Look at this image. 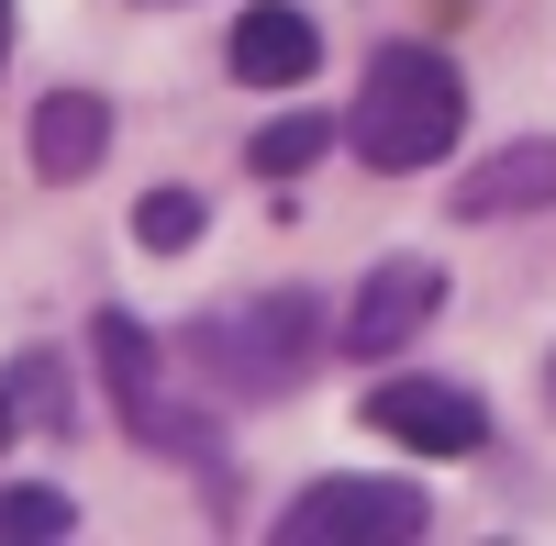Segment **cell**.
I'll list each match as a JSON object with an SVG mask.
<instances>
[{"instance_id": "6da1fadb", "label": "cell", "mask_w": 556, "mask_h": 546, "mask_svg": "<svg viewBox=\"0 0 556 546\" xmlns=\"http://www.w3.org/2000/svg\"><path fill=\"white\" fill-rule=\"evenodd\" d=\"M456 123H468V78H456V57H434V45H379L345 134H356V157L379 178H412V167H434L456 146Z\"/></svg>"}, {"instance_id": "7a4b0ae2", "label": "cell", "mask_w": 556, "mask_h": 546, "mask_svg": "<svg viewBox=\"0 0 556 546\" xmlns=\"http://www.w3.org/2000/svg\"><path fill=\"white\" fill-rule=\"evenodd\" d=\"M323 346H334V335H323V301L312 290H267V301H235V312H201V324H190V357L223 390H245V401L290 390Z\"/></svg>"}, {"instance_id": "3957f363", "label": "cell", "mask_w": 556, "mask_h": 546, "mask_svg": "<svg viewBox=\"0 0 556 546\" xmlns=\"http://www.w3.org/2000/svg\"><path fill=\"white\" fill-rule=\"evenodd\" d=\"M424 491L412 480H312L290 513H278V546H401V535H424Z\"/></svg>"}, {"instance_id": "277c9868", "label": "cell", "mask_w": 556, "mask_h": 546, "mask_svg": "<svg viewBox=\"0 0 556 546\" xmlns=\"http://www.w3.org/2000/svg\"><path fill=\"white\" fill-rule=\"evenodd\" d=\"M367 424H379L390 446H412V458H468V446L490 435V401L456 390V380H379L367 390Z\"/></svg>"}, {"instance_id": "5b68a950", "label": "cell", "mask_w": 556, "mask_h": 546, "mask_svg": "<svg viewBox=\"0 0 556 546\" xmlns=\"http://www.w3.org/2000/svg\"><path fill=\"white\" fill-rule=\"evenodd\" d=\"M445 312V268L434 257H379L356 280V312L334 324V346H356V357H390V346H412Z\"/></svg>"}, {"instance_id": "8992f818", "label": "cell", "mask_w": 556, "mask_h": 546, "mask_svg": "<svg viewBox=\"0 0 556 546\" xmlns=\"http://www.w3.org/2000/svg\"><path fill=\"white\" fill-rule=\"evenodd\" d=\"M456 223H513V212H556V134H523V146H490L468 178H456Z\"/></svg>"}, {"instance_id": "52a82bcc", "label": "cell", "mask_w": 556, "mask_h": 546, "mask_svg": "<svg viewBox=\"0 0 556 546\" xmlns=\"http://www.w3.org/2000/svg\"><path fill=\"white\" fill-rule=\"evenodd\" d=\"M223 67L245 89H301L323 67V34H312V12H290V0H256V12L223 34Z\"/></svg>"}, {"instance_id": "ba28073f", "label": "cell", "mask_w": 556, "mask_h": 546, "mask_svg": "<svg viewBox=\"0 0 556 546\" xmlns=\"http://www.w3.org/2000/svg\"><path fill=\"white\" fill-rule=\"evenodd\" d=\"M101 157H112V101L101 89H45L34 101V178L67 190V178H89Z\"/></svg>"}, {"instance_id": "9c48e42d", "label": "cell", "mask_w": 556, "mask_h": 546, "mask_svg": "<svg viewBox=\"0 0 556 546\" xmlns=\"http://www.w3.org/2000/svg\"><path fill=\"white\" fill-rule=\"evenodd\" d=\"M323 146H334V123H323V112H278V123L245 134V167H256V178H301Z\"/></svg>"}, {"instance_id": "30bf717a", "label": "cell", "mask_w": 556, "mask_h": 546, "mask_svg": "<svg viewBox=\"0 0 556 546\" xmlns=\"http://www.w3.org/2000/svg\"><path fill=\"white\" fill-rule=\"evenodd\" d=\"M0 390L23 401V424H45V435H78V390H67V369H56L45 346H34V357H23V369L0 380Z\"/></svg>"}, {"instance_id": "8fae6325", "label": "cell", "mask_w": 556, "mask_h": 546, "mask_svg": "<svg viewBox=\"0 0 556 546\" xmlns=\"http://www.w3.org/2000/svg\"><path fill=\"white\" fill-rule=\"evenodd\" d=\"M134 246H146V257L201 246V190H146V201H134Z\"/></svg>"}, {"instance_id": "7c38bea8", "label": "cell", "mask_w": 556, "mask_h": 546, "mask_svg": "<svg viewBox=\"0 0 556 546\" xmlns=\"http://www.w3.org/2000/svg\"><path fill=\"white\" fill-rule=\"evenodd\" d=\"M67 524H78V502H67V491H45V480L0 491V535H67Z\"/></svg>"}, {"instance_id": "4fadbf2b", "label": "cell", "mask_w": 556, "mask_h": 546, "mask_svg": "<svg viewBox=\"0 0 556 546\" xmlns=\"http://www.w3.org/2000/svg\"><path fill=\"white\" fill-rule=\"evenodd\" d=\"M12 424H23V401H12V390H0V446H12Z\"/></svg>"}, {"instance_id": "5bb4252c", "label": "cell", "mask_w": 556, "mask_h": 546, "mask_svg": "<svg viewBox=\"0 0 556 546\" xmlns=\"http://www.w3.org/2000/svg\"><path fill=\"white\" fill-rule=\"evenodd\" d=\"M0 57H12V0H0Z\"/></svg>"}, {"instance_id": "9a60e30c", "label": "cell", "mask_w": 556, "mask_h": 546, "mask_svg": "<svg viewBox=\"0 0 556 546\" xmlns=\"http://www.w3.org/2000/svg\"><path fill=\"white\" fill-rule=\"evenodd\" d=\"M545 401H556V357H545Z\"/></svg>"}]
</instances>
